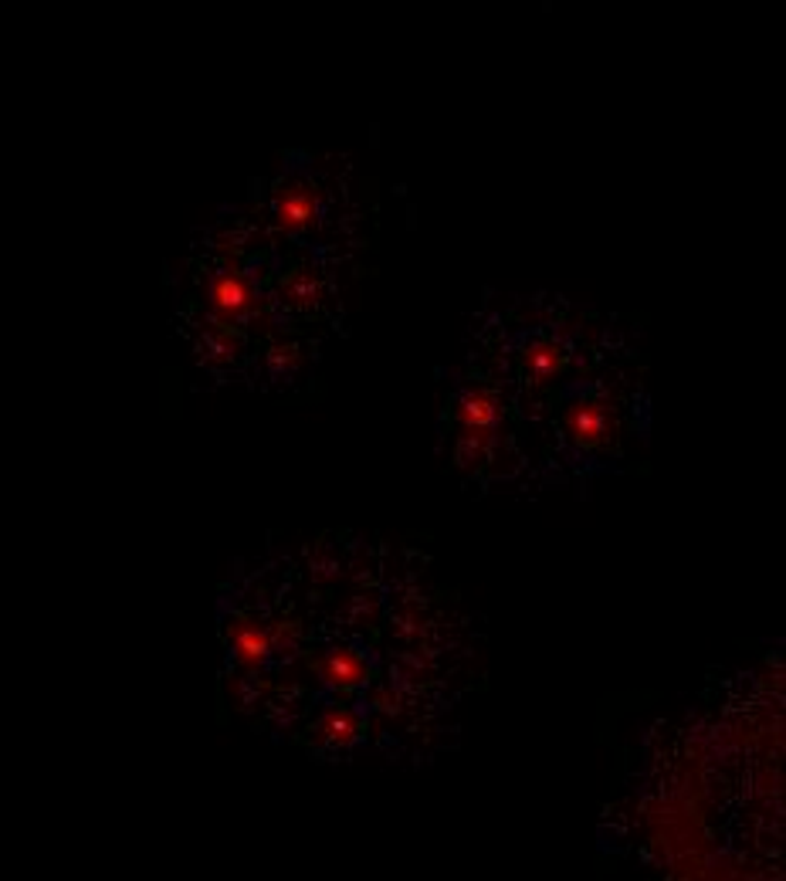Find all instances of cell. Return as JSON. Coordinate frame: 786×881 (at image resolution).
Masks as SVG:
<instances>
[{"label": "cell", "instance_id": "5", "mask_svg": "<svg viewBox=\"0 0 786 881\" xmlns=\"http://www.w3.org/2000/svg\"><path fill=\"white\" fill-rule=\"evenodd\" d=\"M251 299H255L251 295V286L245 282V278H238V275H221L217 282H214V289H211L214 309L221 315H227V319L248 312L251 309Z\"/></svg>", "mask_w": 786, "mask_h": 881}, {"label": "cell", "instance_id": "4", "mask_svg": "<svg viewBox=\"0 0 786 881\" xmlns=\"http://www.w3.org/2000/svg\"><path fill=\"white\" fill-rule=\"evenodd\" d=\"M560 367H563V349L549 339H536L523 353V370L532 383H549L560 373Z\"/></svg>", "mask_w": 786, "mask_h": 881}, {"label": "cell", "instance_id": "6", "mask_svg": "<svg viewBox=\"0 0 786 881\" xmlns=\"http://www.w3.org/2000/svg\"><path fill=\"white\" fill-rule=\"evenodd\" d=\"M319 671H323V678H326L329 685H339V689L360 685L363 678H367V665H363V658H360V655H352V651H346V648L326 655V658L319 661Z\"/></svg>", "mask_w": 786, "mask_h": 881}, {"label": "cell", "instance_id": "1", "mask_svg": "<svg viewBox=\"0 0 786 881\" xmlns=\"http://www.w3.org/2000/svg\"><path fill=\"white\" fill-rule=\"evenodd\" d=\"M610 427H614V421L607 414V404H600V400H580V404H573L566 411V431L583 448L600 445V440L610 434Z\"/></svg>", "mask_w": 786, "mask_h": 881}, {"label": "cell", "instance_id": "7", "mask_svg": "<svg viewBox=\"0 0 786 881\" xmlns=\"http://www.w3.org/2000/svg\"><path fill=\"white\" fill-rule=\"evenodd\" d=\"M319 733L326 743H336V746H346L360 736V718L357 712H349V709H329L323 715V723H319Z\"/></svg>", "mask_w": 786, "mask_h": 881}, {"label": "cell", "instance_id": "3", "mask_svg": "<svg viewBox=\"0 0 786 881\" xmlns=\"http://www.w3.org/2000/svg\"><path fill=\"white\" fill-rule=\"evenodd\" d=\"M461 431H495L498 427V400L489 390H468L458 400Z\"/></svg>", "mask_w": 786, "mask_h": 881}, {"label": "cell", "instance_id": "8", "mask_svg": "<svg viewBox=\"0 0 786 881\" xmlns=\"http://www.w3.org/2000/svg\"><path fill=\"white\" fill-rule=\"evenodd\" d=\"M312 218H316V204H312V197H308V193L292 190V193H285V197L279 200V221H282V227L299 231V227H305Z\"/></svg>", "mask_w": 786, "mask_h": 881}, {"label": "cell", "instance_id": "2", "mask_svg": "<svg viewBox=\"0 0 786 881\" xmlns=\"http://www.w3.org/2000/svg\"><path fill=\"white\" fill-rule=\"evenodd\" d=\"M227 637H231L234 658H238V665H245L248 671H258L268 661V655H271L268 631L265 627H255L251 621H234L227 627Z\"/></svg>", "mask_w": 786, "mask_h": 881}]
</instances>
